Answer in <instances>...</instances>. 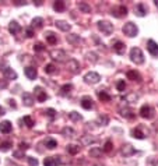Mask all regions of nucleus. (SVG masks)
<instances>
[{"label": "nucleus", "mask_w": 158, "mask_h": 166, "mask_svg": "<svg viewBox=\"0 0 158 166\" xmlns=\"http://www.w3.org/2000/svg\"><path fill=\"white\" fill-rule=\"evenodd\" d=\"M24 73H25V76L28 80H35L38 76L37 73V69L35 67H25V70H24Z\"/></svg>", "instance_id": "16"}, {"label": "nucleus", "mask_w": 158, "mask_h": 166, "mask_svg": "<svg viewBox=\"0 0 158 166\" xmlns=\"http://www.w3.org/2000/svg\"><path fill=\"white\" fill-rule=\"evenodd\" d=\"M98 28H99V31H102L105 35H110V34L114 32V25H112L109 21H99Z\"/></svg>", "instance_id": "3"}, {"label": "nucleus", "mask_w": 158, "mask_h": 166, "mask_svg": "<svg viewBox=\"0 0 158 166\" xmlns=\"http://www.w3.org/2000/svg\"><path fill=\"white\" fill-rule=\"evenodd\" d=\"M97 138H91V137H84L83 138V144H91V142H95Z\"/></svg>", "instance_id": "47"}, {"label": "nucleus", "mask_w": 158, "mask_h": 166, "mask_svg": "<svg viewBox=\"0 0 158 166\" xmlns=\"http://www.w3.org/2000/svg\"><path fill=\"white\" fill-rule=\"evenodd\" d=\"M46 115L49 116V117H51V119H53V117H55V115H56V112H55V109H46Z\"/></svg>", "instance_id": "49"}, {"label": "nucleus", "mask_w": 158, "mask_h": 166, "mask_svg": "<svg viewBox=\"0 0 158 166\" xmlns=\"http://www.w3.org/2000/svg\"><path fill=\"white\" fill-rule=\"evenodd\" d=\"M71 90H73V85H71V84H64V85L60 88V94H62L63 96H66V95L70 94Z\"/></svg>", "instance_id": "29"}, {"label": "nucleus", "mask_w": 158, "mask_h": 166, "mask_svg": "<svg viewBox=\"0 0 158 166\" xmlns=\"http://www.w3.org/2000/svg\"><path fill=\"white\" fill-rule=\"evenodd\" d=\"M11 142L10 141H6V142H2L0 144V151H3V152H6V151H8V149L11 148Z\"/></svg>", "instance_id": "38"}, {"label": "nucleus", "mask_w": 158, "mask_h": 166, "mask_svg": "<svg viewBox=\"0 0 158 166\" xmlns=\"http://www.w3.org/2000/svg\"><path fill=\"white\" fill-rule=\"evenodd\" d=\"M69 117H70V120H73V122H80V120L83 119L81 115H80V113H77V112H70Z\"/></svg>", "instance_id": "35"}, {"label": "nucleus", "mask_w": 158, "mask_h": 166, "mask_svg": "<svg viewBox=\"0 0 158 166\" xmlns=\"http://www.w3.org/2000/svg\"><path fill=\"white\" fill-rule=\"evenodd\" d=\"M134 14L139 15V17H144V15L147 14V7H146L143 3H139L136 7H134Z\"/></svg>", "instance_id": "13"}, {"label": "nucleus", "mask_w": 158, "mask_h": 166, "mask_svg": "<svg viewBox=\"0 0 158 166\" xmlns=\"http://www.w3.org/2000/svg\"><path fill=\"white\" fill-rule=\"evenodd\" d=\"M78 8H80V11H83V13H91V7H90L87 3H84V2H80V3H78Z\"/></svg>", "instance_id": "32"}, {"label": "nucleus", "mask_w": 158, "mask_h": 166, "mask_svg": "<svg viewBox=\"0 0 158 166\" xmlns=\"http://www.w3.org/2000/svg\"><path fill=\"white\" fill-rule=\"evenodd\" d=\"M67 69H69L70 71L73 73V74H76V73L80 71V64H78L77 60H74V59H70L69 63H67Z\"/></svg>", "instance_id": "11"}, {"label": "nucleus", "mask_w": 158, "mask_h": 166, "mask_svg": "<svg viewBox=\"0 0 158 166\" xmlns=\"http://www.w3.org/2000/svg\"><path fill=\"white\" fill-rule=\"evenodd\" d=\"M108 122H109V120H108L107 116H99V117H98V123H99V124H102V126L108 124Z\"/></svg>", "instance_id": "44"}, {"label": "nucleus", "mask_w": 158, "mask_h": 166, "mask_svg": "<svg viewBox=\"0 0 158 166\" xmlns=\"http://www.w3.org/2000/svg\"><path fill=\"white\" fill-rule=\"evenodd\" d=\"M30 148V145H28V142H20V149L21 151H25V149Z\"/></svg>", "instance_id": "51"}, {"label": "nucleus", "mask_w": 158, "mask_h": 166, "mask_svg": "<svg viewBox=\"0 0 158 166\" xmlns=\"http://www.w3.org/2000/svg\"><path fill=\"white\" fill-rule=\"evenodd\" d=\"M62 133H63V135H67V137H73L74 135V130L70 129V127H64L62 130Z\"/></svg>", "instance_id": "40"}, {"label": "nucleus", "mask_w": 158, "mask_h": 166, "mask_svg": "<svg viewBox=\"0 0 158 166\" xmlns=\"http://www.w3.org/2000/svg\"><path fill=\"white\" fill-rule=\"evenodd\" d=\"M67 152L71 154V155H76V154L80 152V147H78V145H74V144H69L67 145Z\"/></svg>", "instance_id": "30"}, {"label": "nucleus", "mask_w": 158, "mask_h": 166, "mask_svg": "<svg viewBox=\"0 0 158 166\" xmlns=\"http://www.w3.org/2000/svg\"><path fill=\"white\" fill-rule=\"evenodd\" d=\"M42 24H44V20H42L41 17H37V18H34L32 20V27L34 28H41Z\"/></svg>", "instance_id": "37"}, {"label": "nucleus", "mask_w": 158, "mask_h": 166, "mask_svg": "<svg viewBox=\"0 0 158 166\" xmlns=\"http://www.w3.org/2000/svg\"><path fill=\"white\" fill-rule=\"evenodd\" d=\"M55 25L58 27V28H59L60 31H64V32H67V31H70V28H71V25H70L69 22H66V21H62V20H58V21L55 22Z\"/></svg>", "instance_id": "19"}, {"label": "nucleus", "mask_w": 158, "mask_h": 166, "mask_svg": "<svg viewBox=\"0 0 158 166\" xmlns=\"http://www.w3.org/2000/svg\"><path fill=\"white\" fill-rule=\"evenodd\" d=\"M130 60L136 64H143L144 63V54L140 47H133L130 50Z\"/></svg>", "instance_id": "1"}, {"label": "nucleus", "mask_w": 158, "mask_h": 166, "mask_svg": "<svg viewBox=\"0 0 158 166\" xmlns=\"http://www.w3.org/2000/svg\"><path fill=\"white\" fill-rule=\"evenodd\" d=\"M132 135L134 138H137V140H144V138L147 137V134L143 133L140 127H137V129H133V130H132Z\"/></svg>", "instance_id": "21"}, {"label": "nucleus", "mask_w": 158, "mask_h": 166, "mask_svg": "<svg viewBox=\"0 0 158 166\" xmlns=\"http://www.w3.org/2000/svg\"><path fill=\"white\" fill-rule=\"evenodd\" d=\"M8 83L6 80H0V90H4V88H7Z\"/></svg>", "instance_id": "52"}, {"label": "nucleus", "mask_w": 158, "mask_h": 166, "mask_svg": "<svg viewBox=\"0 0 158 166\" xmlns=\"http://www.w3.org/2000/svg\"><path fill=\"white\" fill-rule=\"evenodd\" d=\"M122 155L125 156V158H129V156H132V155H134L136 154V149L133 148L130 144H126V145H123L122 147Z\"/></svg>", "instance_id": "9"}, {"label": "nucleus", "mask_w": 158, "mask_h": 166, "mask_svg": "<svg viewBox=\"0 0 158 166\" xmlns=\"http://www.w3.org/2000/svg\"><path fill=\"white\" fill-rule=\"evenodd\" d=\"M25 35H27V38H32V36H34V29H32V27H28V28L25 29Z\"/></svg>", "instance_id": "48"}, {"label": "nucleus", "mask_w": 158, "mask_h": 166, "mask_svg": "<svg viewBox=\"0 0 158 166\" xmlns=\"http://www.w3.org/2000/svg\"><path fill=\"white\" fill-rule=\"evenodd\" d=\"M22 102L25 106H32L34 105V96L30 94V92H24L22 94Z\"/></svg>", "instance_id": "20"}, {"label": "nucleus", "mask_w": 158, "mask_h": 166, "mask_svg": "<svg viewBox=\"0 0 158 166\" xmlns=\"http://www.w3.org/2000/svg\"><path fill=\"white\" fill-rule=\"evenodd\" d=\"M114 49H115V52L118 54H123L125 53V50H126V46H125V44L123 42H120V41H116L115 42V45H114Z\"/></svg>", "instance_id": "22"}, {"label": "nucleus", "mask_w": 158, "mask_h": 166, "mask_svg": "<svg viewBox=\"0 0 158 166\" xmlns=\"http://www.w3.org/2000/svg\"><path fill=\"white\" fill-rule=\"evenodd\" d=\"M4 113H6V110H4V108H2V106H0V116H3Z\"/></svg>", "instance_id": "54"}, {"label": "nucleus", "mask_w": 158, "mask_h": 166, "mask_svg": "<svg viewBox=\"0 0 158 166\" xmlns=\"http://www.w3.org/2000/svg\"><path fill=\"white\" fill-rule=\"evenodd\" d=\"M102 149H99V148H92L91 151H90V156L91 158H99V156L102 155Z\"/></svg>", "instance_id": "33"}, {"label": "nucleus", "mask_w": 158, "mask_h": 166, "mask_svg": "<svg viewBox=\"0 0 158 166\" xmlns=\"http://www.w3.org/2000/svg\"><path fill=\"white\" fill-rule=\"evenodd\" d=\"M51 57L58 61H64L67 57V54H66V52L60 50V49H53V50H51Z\"/></svg>", "instance_id": "6"}, {"label": "nucleus", "mask_w": 158, "mask_h": 166, "mask_svg": "<svg viewBox=\"0 0 158 166\" xmlns=\"http://www.w3.org/2000/svg\"><path fill=\"white\" fill-rule=\"evenodd\" d=\"M17 6H21V4H25V2H21V0H17Z\"/></svg>", "instance_id": "55"}, {"label": "nucleus", "mask_w": 158, "mask_h": 166, "mask_svg": "<svg viewBox=\"0 0 158 166\" xmlns=\"http://www.w3.org/2000/svg\"><path fill=\"white\" fill-rule=\"evenodd\" d=\"M120 115L123 116V117H127V119H133L134 117V112H133L132 109H129V108H122L120 109Z\"/></svg>", "instance_id": "23"}, {"label": "nucleus", "mask_w": 158, "mask_h": 166, "mask_svg": "<svg viewBox=\"0 0 158 166\" xmlns=\"http://www.w3.org/2000/svg\"><path fill=\"white\" fill-rule=\"evenodd\" d=\"M137 32H139V29H137V27L133 22H126L123 25V34L127 35L129 38H134L137 35Z\"/></svg>", "instance_id": "2"}, {"label": "nucleus", "mask_w": 158, "mask_h": 166, "mask_svg": "<svg viewBox=\"0 0 158 166\" xmlns=\"http://www.w3.org/2000/svg\"><path fill=\"white\" fill-rule=\"evenodd\" d=\"M58 156H48V158H45L44 161V166H59L60 162L59 159H56Z\"/></svg>", "instance_id": "15"}, {"label": "nucleus", "mask_w": 158, "mask_h": 166, "mask_svg": "<svg viewBox=\"0 0 158 166\" xmlns=\"http://www.w3.org/2000/svg\"><path fill=\"white\" fill-rule=\"evenodd\" d=\"M81 106L84 109H87V110L94 108V102H92L91 96H83L81 98Z\"/></svg>", "instance_id": "12"}, {"label": "nucleus", "mask_w": 158, "mask_h": 166, "mask_svg": "<svg viewBox=\"0 0 158 166\" xmlns=\"http://www.w3.org/2000/svg\"><path fill=\"white\" fill-rule=\"evenodd\" d=\"M3 76L6 80H15L17 78V73L10 67H6V69H3Z\"/></svg>", "instance_id": "14"}, {"label": "nucleus", "mask_w": 158, "mask_h": 166, "mask_svg": "<svg viewBox=\"0 0 158 166\" xmlns=\"http://www.w3.org/2000/svg\"><path fill=\"white\" fill-rule=\"evenodd\" d=\"M137 98H139V96H137L136 94H130V95H127V96H126V99H127L129 102H132V101L136 102V101H137Z\"/></svg>", "instance_id": "50"}, {"label": "nucleus", "mask_w": 158, "mask_h": 166, "mask_svg": "<svg viewBox=\"0 0 158 166\" xmlns=\"http://www.w3.org/2000/svg\"><path fill=\"white\" fill-rule=\"evenodd\" d=\"M127 78L129 80H133V81H141V76H140L137 71H134V70H129L127 71Z\"/></svg>", "instance_id": "24"}, {"label": "nucleus", "mask_w": 158, "mask_h": 166, "mask_svg": "<svg viewBox=\"0 0 158 166\" xmlns=\"http://www.w3.org/2000/svg\"><path fill=\"white\" fill-rule=\"evenodd\" d=\"M99 80H101V76L95 71H90L84 76V81L87 84H98Z\"/></svg>", "instance_id": "4"}, {"label": "nucleus", "mask_w": 158, "mask_h": 166, "mask_svg": "<svg viewBox=\"0 0 158 166\" xmlns=\"http://www.w3.org/2000/svg\"><path fill=\"white\" fill-rule=\"evenodd\" d=\"M27 161H28L30 166H38V159H37V158H32V156H28V158H27Z\"/></svg>", "instance_id": "42"}, {"label": "nucleus", "mask_w": 158, "mask_h": 166, "mask_svg": "<svg viewBox=\"0 0 158 166\" xmlns=\"http://www.w3.org/2000/svg\"><path fill=\"white\" fill-rule=\"evenodd\" d=\"M11 129H13V126H11V123L8 120H4V122L0 123V131L3 134H8L11 131Z\"/></svg>", "instance_id": "18"}, {"label": "nucleus", "mask_w": 158, "mask_h": 166, "mask_svg": "<svg viewBox=\"0 0 158 166\" xmlns=\"http://www.w3.org/2000/svg\"><path fill=\"white\" fill-rule=\"evenodd\" d=\"M45 47H44V44H41V42H37V44L34 45V50L35 52H42Z\"/></svg>", "instance_id": "43"}, {"label": "nucleus", "mask_w": 158, "mask_h": 166, "mask_svg": "<svg viewBox=\"0 0 158 166\" xmlns=\"http://www.w3.org/2000/svg\"><path fill=\"white\" fill-rule=\"evenodd\" d=\"M24 124H25L28 129H31V127L34 126V120H32V117H30V116H25V117H22V120H21Z\"/></svg>", "instance_id": "34"}, {"label": "nucleus", "mask_w": 158, "mask_h": 166, "mask_svg": "<svg viewBox=\"0 0 158 166\" xmlns=\"http://www.w3.org/2000/svg\"><path fill=\"white\" fill-rule=\"evenodd\" d=\"M147 49L148 52H150V54H153V56H158V44L155 42V41L150 39L147 42Z\"/></svg>", "instance_id": "10"}, {"label": "nucleus", "mask_w": 158, "mask_h": 166, "mask_svg": "<svg viewBox=\"0 0 158 166\" xmlns=\"http://www.w3.org/2000/svg\"><path fill=\"white\" fill-rule=\"evenodd\" d=\"M154 166H158V162H157V163H155V165H154Z\"/></svg>", "instance_id": "58"}, {"label": "nucleus", "mask_w": 158, "mask_h": 166, "mask_svg": "<svg viewBox=\"0 0 158 166\" xmlns=\"http://www.w3.org/2000/svg\"><path fill=\"white\" fill-rule=\"evenodd\" d=\"M140 116H141L143 119H153V116H154V109L148 105L141 106V109H140Z\"/></svg>", "instance_id": "5"}, {"label": "nucleus", "mask_w": 158, "mask_h": 166, "mask_svg": "<svg viewBox=\"0 0 158 166\" xmlns=\"http://www.w3.org/2000/svg\"><path fill=\"white\" fill-rule=\"evenodd\" d=\"M8 31H10V34H13V35H17V34L21 31V27H20V24L17 21H11L10 24H8Z\"/></svg>", "instance_id": "17"}, {"label": "nucleus", "mask_w": 158, "mask_h": 166, "mask_svg": "<svg viewBox=\"0 0 158 166\" xmlns=\"http://www.w3.org/2000/svg\"><path fill=\"white\" fill-rule=\"evenodd\" d=\"M7 102H8V105H10L11 108H14V109L17 108V105H15V101H14V99H8Z\"/></svg>", "instance_id": "53"}, {"label": "nucleus", "mask_w": 158, "mask_h": 166, "mask_svg": "<svg viewBox=\"0 0 158 166\" xmlns=\"http://www.w3.org/2000/svg\"><path fill=\"white\" fill-rule=\"evenodd\" d=\"M155 6H157V7H158V0H157V2H155Z\"/></svg>", "instance_id": "56"}, {"label": "nucleus", "mask_w": 158, "mask_h": 166, "mask_svg": "<svg viewBox=\"0 0 158 166\" xmlns=\"http://www.w3.org/2000/svg\"><path fill=\"white\" fill-rule=\"evenodd\" d=\"M64 7H66V6H64V2H62V0H59V2H55V3H53V8H55L58 13L63 11V10H64Z\"/></svg>", "instance_id": "31"}, {"label": "nucleus", "mask_w": 158, "mask_h": 166, "mask_svg": "<svg viewBox=\"0 0 158 166\" xmlns=\"http://www.w3.org/2000/svg\"><path fill=\"white\" fill-rule=\"evenodd\" d=\"M44 70H45L46 74H53V73H56V67H55V64H52V63H49V64L45 66Z\"/></svg>", "instance_id": "36"}, {"label": "nucleus", "mask_w": 158, "mask_h": 166, "mask_svg": "<svg viewBox=\"0 0 158 166\" xmlns=\"http://www.w3.org/2000/svg\"><path fill=\"white\" fill-rule=\"evenodd\" d=\"M87 57H88V60L92 61V63H97V61H98V57H97L95 53H88L87 54Z\"/></svg>", "instance_id": "45"}, {"label": "nucleus", "mask_w": 158, "mask_h": 166, "mask_svg": "<svg viewBox=\"0 0 158 166\" xmlns=\"http://www.w3.org/2000/svg\"><path fill=\"white\" fill-rule=\"evenodd\" d=\"M45 38H46V41H48L51 45H55L56 42H58V38H56V35L53 32H51V31L45 34Z\"/></svg>", "instance_id": "25"}, {"label": "nucleus", "mask_w": 158, "mask_h": 166, "mask_svg": "<svg viewBox=\"0 0 158 166\" xmlns=\"http://www.w3.org/2000/svg\"><path fill=\"white\" fill-rule=\"evenodd\" d=\"M14 158L17 159H22V158H25V155H24V151H14Z\"/></svg>", "instance_id": "46"}, {"label": "nucleus", "mask_w": 158, "mask_h": 166, "mask_svg": "<svg viewBox=\"0 0 158 166\" xmlns=\"http://www.w3.org/2000/svg\"><path fill=\"white\" fill-rule=\"evenodd\" d=\"M97 95H98V98H99V101H102V102H109L110 101V95H108L105 91H98L97 92Z\"/></svg>", "instance_id": "26"}, {"label": "nucleus", "mask_w": 158, "mask_h": 166, "mask_svg": "<svg viewBox=\"0 0 158 166\" xmlns=\"http://www.w3.org/2000/svg\"><path fill=\"white\" fill-rule=\"evenodd\" d=\"M45 145H46V148L53 149L58 147V141L53 140V138H46V140H45Z\"/></svg>", "instance_id": "28"}, {"label": "nucleus", "mask_w": 158, "mask_h": 166, "mask_svg": "<svg viewBox=\"0 0 158 166\" xmlns=\"http://www.w3.org/2000/svg\"><path fill=\"white\" fill-rule=\"evenodd\" d=\"M35 98H37L38 102H45L46 99H48V95H46V92H45L44 90L41 87H35Z\"/></svg>", "instance_id": "8"}, {"label": "nucleus", "mask_w": 158, "mask_h": 166, "mask_svg": "<svg viewBox=\"0 0 158 166\" xmlns=\"http://www.w3.org/2000/svg\"><path fill=\"white\" fill-rule=\"evenodd\" d=\"M110 14L114 15V17H116V18H120V17H123V15L127 14V8H126L125 6H118V7L112 8V13H110Z\"/></svg>", "instance_id": "7"}, {"label": "nucleus", "mask_w": 158, "mask_h": 166, "mask_svg": "<svg viewBox=\"0 0 158 166\" xmlns=\"http://www.w3.org/2000/svg\"><path fill=\"white\" fill-rule=\"evenodd\" d=\"M94 166H102V165H99V163H97V165H94Z\"/></svg>", "instance_id": "57"}, {"label": "nucleus", "mask_w": 158, "mask_h": 166, "mask_svg": "<svg viewBox=\"0 0 158 166\" xmlns=\"http://www.w3.org/2000/svg\"><path fill=\"white\" fill-rule=\"evenodd\" d=\"M112 149H114V144H112V141H107V142H105V145H104L102 151L108 154V152H110Z\"/></svg>", "instance_id": "39"}, {"label": "nucleus", "mask_w": 158, "mask_h": 166, "mask_svg": "<svg viewBox=\"0 0 158 166\" xmlns=\"http://www.w3.org/2000/svg\"><path fill=\"white\" fill-rule=\"evenodd\" d=\"M116 88H118V91H120V92H123V91L126 90V84H125V81H118L116 83Z\"/></svg>", "instance_id": "41"}, {"label": "nucleus", "mask_w": 158, "mask_h": 166, "mask_svg": "<svg viewBox=\"0 0 158 166\" xmlns=\"http://www.w3.org/2000/svg\"><path fill=\"white\" fill-rule=\"evenodd\" d=\"M67 41L71 45H77V44H80V36L76 35V34H71V35H67Z\"/></svg>", "instance_id": "27"}]
</instances>
